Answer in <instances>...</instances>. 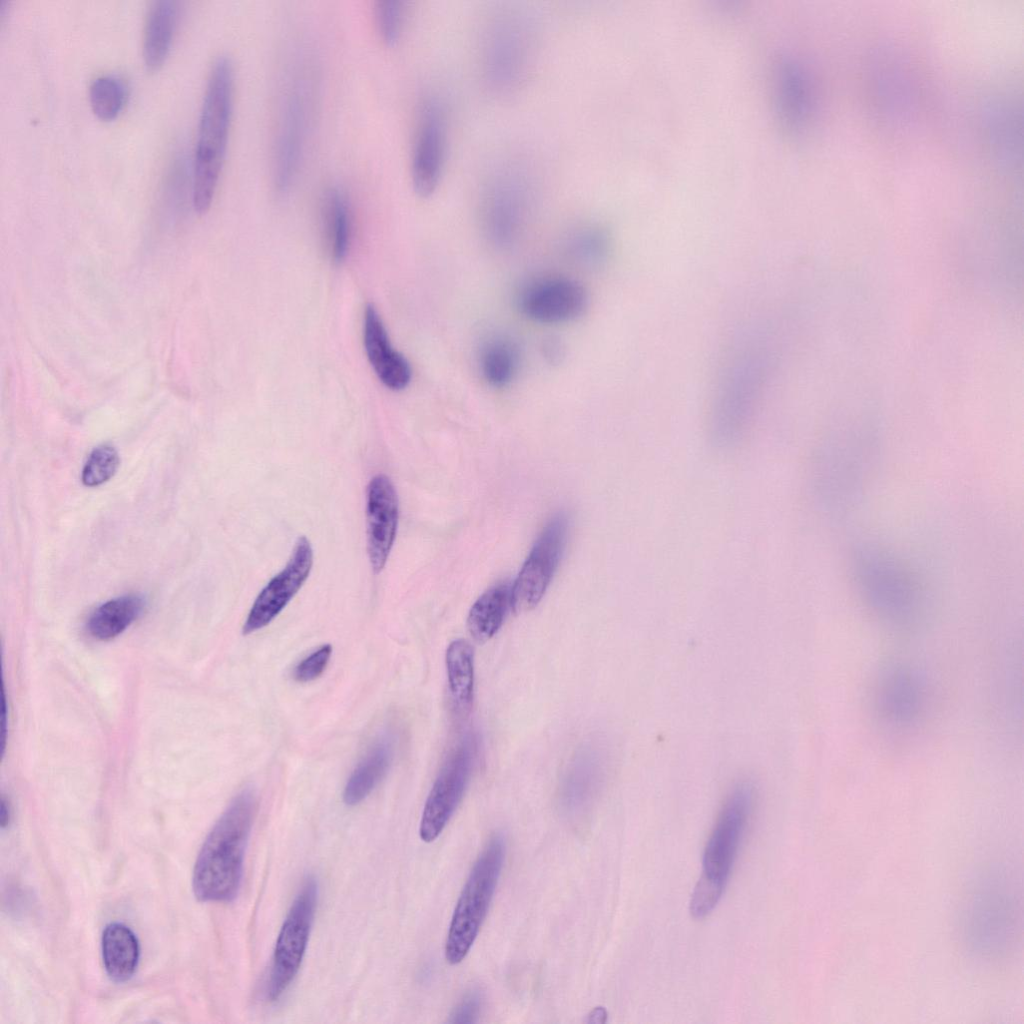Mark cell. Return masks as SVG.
<instances>
[{
    "mask_svg": "<svg viewBox=\"0 0 1024 1024\" xmlns=\"http://www.w3.org/2000/svg\"><path fill=\"white\" fill-rule=\"evenodd\" d=\"M256 811V795L246 788L233 798L208 833L193 869L192 888L199 901L229 902L237 896Z\"/></svg>",
    "mask_w": 1024,
    "mask_h": 1024,
    "instance_id": "obj_1",
    "label": "cell"
},
{
    "mask_svg": "<svg viewBox=\"0 0 1024 1024\" xmlns=\"http://www.w3.org/2000/svg\"><path fill=\"white\" fill-rule=\"evenodd\" d=\"M234 68L227 56L210 70L203 97L194 155V209L206 213L213 202L225 161L233 111Z\"/></svg>",
    "mask_w": 1024,
    "mask_h": 1024,
    "instance_id": "obj_2",
    "label": "cell"
},
{
    "mask_svg": "<svg viewBox=\"0 0 1024 1024\" xmlns=\"http://www.w3.org/2000/svg\"><path fill=\"white\" fill-rule=\"evenodd\" d=\"M765 366L763 354L748 349L725 367L709 416L708 437L714 448L730 450L746 436L757 411Z\"/></svg>",
    "mask_w": 1024,
    "mask_h": 1024,
    "instance_id": "obj_3",
    "label": "cell"
},
{
    "mask_svg": "<svg viewBox=\"0 0 1024 1024\" xmlns=\"http://www.w3.org/2000/svg\"><path fill=\"white\" fill-rule=\"evenodd\" d=\"M296 63L288 71L279 101L274 152L273 185L283 195L293 186L305 149L314 96L310 69Z\"/></svg>",
    "mask_w": 1024,
    "mask_h": 1024,
    "instance_id": "obj_4",
    "label": "cell"
},
{
    "mask_svg": "<svg viewBox=\"0 0 1024 1024\" xmlns=\"http://www.w3.org/2000/svg\"><path fill=\"white\" fill-rule=\"evenodd\" d=\"M505 839L494 834L474 863L449 925L445 958L451 965L472 948L493 899L505 858Z\"/></svg>",
    "mask_w": 1024,
    "mask_h": 1024,
    "instance_id": "obj_5",
    "label": "cell"
},
{
    "mask_svg": "<svg viewBox=\"0 0 1024 1024\" xmlns=\"http://www.w3.org/2000/svg\"><path fill=\"white\" fill-rule=\"evenodd\" d=\"M854 576L866 601L886 620L906 624L918 611V591L909 573L886 551L863 547L854 557Z\"/></svg>",
    "mask_w": 1024,
    "mask_h": 1024,
    "instance_id": "obj_6",
    "label": "cell"
},
{
    "mask_svg": "<svg viewBox=\"0 0 1024 1024\" xmlns=\"http://www.w3.org/2000/svg\"><path fill=\"white\" fill-rule=\"evenodd\" d=\"M317 881L307 876L278 934L267 983V998L278 1000L297 975L304 958L314 920Z\"/></svg>",
    "mask_w": 1024,
    "mask_h": 1024,
    "instance_id": "obj_7",
    "label": "cell"
},
{
    "mask_svg": "<svg viewBox=\"0 0 1024 1024\" xmlns=\"http://www.w3.org/2000/svg\"><path fill=\"white\" fill-rule=\"evenodd\" d=\"M755 796V787L749 781H740L731 788L705 847L701 879L725 888Z\"/></svg>",
    "mask_w": 1024,
    "mask_h": 1024,
    "instance_id": "obj_8",
    "label": "cell"
},
{
    "mask_svg": "<svg viewBox=\"0 0 1024 1024\" xmlns=\"http://www.w3.org/2000/svg\"><path fill=\"white\" fill-rule=\"evenodd\" d=\"M476 749L475 737L467 735L443 764L421 815L419 836L422 841L436 840L454 814L469 782Z\"/></svg>",
    "mask_w": 1024,
    "mask_h": 1024,
    "instance_id": "obj_9",
    "label": "cell"
},
{
    "mask_svg": "<svg viewBox=\"0 0 1024 1024\" xmlns=\"http://www.w3.org/2000/svg\"><path fill=\"white\" fill-rule=\"evenodd\" d=\"M447 116L436 96H427L418 112L412 147L411 180L417 195L428 197L437 189L446 157Z\"/></svg>",
    "mask_w": 1024,
    "mask_h": 1024,
    "instance_id": "obj_10",
    "label": "cell"
},
{
    "mask_svg": "<svg viewBox=\"0 0 1024 1024\" xmlns=\"http://www.w3.org/2000/svg\"><path fill=\"white\" fill-rule=\"evenodd\" d=\"M522 20L505 16L494 20L483 41V68L489 85L499 92L518 86L528 57V35Z\"/></svg>",
    "mask_w": 1024,
    "mask_h": 1024,
    "instance_id": "obj_11",
    "label": "cell"
},
{
    "mask_svg": "<svg viewBox=\"0 0 1024 1024\" xmlns=\"http://www.w3.org/2000/svg\"><path fill=\"white\" fill-rule=\"evenodd\" d=\"M567 520L555 516L543 529L517 578L512 582V609L526 612L538 605L559 565L566 541Z\"/></svg>",
    "mask_w": 1024,
    "mask_h": 1024,
    "instance_id": "obj_12",
    "label": "cell"
},
{
    "mask_svg": "<svg viewBox=\"0 0 1024 1024\" xmlns=\"http://www.w3.org/2000/svg\"><path fill=\"white\" fill-rule=\"evenodd\" d=\"M312 564L313 550L310 541L301 536L297 539L285 567L266 584L255 599L243 625L244 635L264 628L278 616L308 578Z\"/></svg>",
    "mask_w": 1024,
    "mask_h": 1024,
    "instance_id": "obj_13",
    "label": "cell"
},
{
    "mask_svg": "<svg viewBox=\"0 0 1024 1024\" xmlns=\"http://www.w3.org/2000/svg\"><path fill=\"white\" fill-rule=\"evenodd\" d=\"M519 307L528 318L546 324L564 323L581 316L588 294L578 281L564 276L534 280L520 293Z\"/></svg>",
    "mask_w": 1024,
    "mask_h": 1024,
    "instance_id": "obj_14",
    "label": "cell"
},
{
    "mask_svg": "<svg viewBox=\"0 0 1024 1024\" xmlns=\"http://www.w3.org/2000/svg\"><path fill=\"white\" fill-rule=\"evenodd\" d=\"M531 197L527 175L518 167H502L489 177L483 191L484 216L498 234L513 232L521 223Z\"/></svg>",
    "mask_w": 1024,
    "mask_h": 1024,
    "instance_id": "obj_15",
    "label": "cell"
},
{
    "mask_svg": "<svg viewBox=\"0 0 1024 1024\" xmlns=\"http://www.w3.org/2000/svg\"><path fill=\"white\" fill-rule=\"evenodd\" d=\"M398 497L391 480L375 475L366 492L367 551L372 570L380 573L393 546L398 525Z\"/></svg>",
    "mask_w": 1024,
    "mask_h": 1024,
    "instance_id": "obj_16",
    "label": "cell"
},
{
    "mask_svg": "<svg viewBox=\"0 0 1024 1024\" xmlns=\"http://www.w3.org/2000/svg\"><path fill=\"white\" fill-rule=\"evenodd\" d=\"M363 342L368 360L379 380L389 389H405L412 377L407 359L389 341L383 321L373 304L364 314Z\"/></svg>",
    "mask_w": 1024,
    "mask_h": 1024,
    "instance_id": "obj_17",
    "label": "cell"
},
{
    "mask_svg": "<svg viewBox=\"0 0 1024 1024\" xmlns=\"http://www.w3.org/2000/svg\"><path fill=\"white\" fill-rule=\"evenodd\" d=\"M606 772L605 754L598 746L581 748L567 766L562 781V800L566 808L582 809L598 792Z\"/></svg>",
    "mask_w": 1024,
    "mask_h": 1024,
    "instance_id": "obj_18",
    "label": "cell"
},
{
    "mask_svg": "<svg viewBox=\"0 0 1024 1024\" xmlns=\"http://www.w3.org/2000/svg\"><path fill=\"white\" fill-rule=\"evenodd\" d=\"M178 4L171 0L151 3L144 26L142 55L145 68L156 72L164 65L172 46Z\"/></svg>",
    "mask_w": 1024,
    "mask_h": 1024,
    "instance_id": "obj_19",
    "label": "cell"
},
{
    "mask_svg": "<svg viewBox=\"0 0 1024 1024\" xmlns=\"http://www.w3.org/2000/svg\"><path fill=\"white\" fill-rule=\"evenodd\" d=\"M102 959L107 975L115 982H125L134 975L140 957L139 942L125 924H108L101 939Z\"/></svg>",
    "mask_w": 1024,
    "mask_h": 1024,
    "instance_id": "obj_20",
    "label": "cell"
},
{
    "mask_svg": "<svg viewBox=\"0 0 1024 1024\" xmlns=\"http://www.w3.org/2000/svg\"><path fill=\"white\" fill-rule=\"evenodd\" d=\"M512 609V583L504 581L485 591L472 605L467 617V629L473 640L483 644L502 626Z\"/></svg>",
    "mask_w": 1024,
    "mask_h": 1024,
    "instance_id": "obj_21",
    "label": "cell"
},
{
    "mask_svg": "<svg viewBox=\"0 0 1024 1024\" xmlns=\"http://www.w3.org/2000/svg\"><path fill=\"white\" fill-rule=\"evenodd\" d=\"M145 605L143 596L135 593L110 599L92 612L87 621V630L97 640H111L140 617Z\"/></svg>",
    "mask_w": 1024,
    "mask_h": 1024,
    "instance_id": "obj_22",
    "label": "cell"
},
{
    "mask_svg": "<svg viewBox=\"0 0 1024 1024\" xmlns=\"http://www.w3.org/2000/svg\"><path fill=\"white\" fill-rule=\"evenodd\" d=\"M392 757L391 740L382 738L352 771L344 787V803L353 806L363 801L386 775Z\"/></svg>",
    "mask_w": 1024,
    "mask_h": 1024,
    "instance_id": "obj_23",
    "label": "cell"
},
{
    "mask_svg": "<svg viewBox=\"0 0 1024 1024\" xmlns=\"http://www.w3.org/2000/svg\"><path fill=\"white\" fill-rule=\"evenodd\" d=\"M445 663L448 685L455 706L469 710L474 692V653L464 639L453 640L447 647Z\"/></svg>",
    "mask_w": 1024,
    "mask_h": 1024,
    "instance_id": "obj_24",
    "label": "cell"
},
{
    "mask_svg": "<svg viewBox=\"0 0 1024 1024\" xmlns=\"http://www.w3.org/2000/svg\"><path fill=\"white\" fill-rule=\"evenodd\" d=\"M326 230L334 262H342L348 253L351 236V214L345 193L331 188L325 202Z\"/></svg>",
    "mask_w": 1024,
    "mask_h": 1024,
    "instance_id": "obj_25",
    "label": "cell"
},
{
    "mask_svg": "<svg viewBox=\"0 0 1024 1024\" xmlns=\"http://www.w3.org/2000/svg\"><path fill=\"white\" fill-rule=\"evenodd\" d=\"M518 364V351L509 340L494 338L481 349V373L492 386L503 387L509 384L517 372Z\"/></svg>",
    "mask_w": 1024,
    "mask_h": 1024,
    "instance_id": "obj_26",
    "label": "cell"
},
{
    "mask_svg": "<svg viewBox=\"0 0 1024 1024\" xmlns=\"http://www.w3.org/2000/svg\"><path fill=\"white\" fill-rule=\"evenodd\" d=\"M127 101V86L115 75H103L90 85L89 102L94 115L101 121L115 120Z\"/></svg>",
    "mask_w": 1024,
    "mask_h": 1024,
    "instance_id": "obj_27",
    "label": "cell"
},
{
    "mask_svg": "<svg viewBox=\"0 0 1024 1024\" xmlns=\"http://www.w3.org/2000/svg\"><path fill=\"white\" fill-rule=\"evenodd\" d=\"M983 898L975 901L972 921L977 922V930H984L980 937L1005 936L1011 921L1010 901L1003 892L987 891Z\"/></svg>",
    "mask_w": 1024,
    "mask_h": 1024,
    "instance_id": "obj_28",
    "label": "cell"
},
{
    "mask_svg": "<svg viewBox=\"0 0 1024 1024\" xmlns=\"http://www.w3.org/2000/svg\"><path fill=\"white\" fill-rule=\"evenodd\" d=\"M914 682L903 674H893L883 689V702L889 714L896 720H905L913 714L918 696Z\"/></svg>",
    "mask_w": 1024,
    "mask_h": 1024,
    "instance_id": "obj_29",
    "label": "cell"
},
{
    "mask_svg": "<svg viewBox=\"0 0 1024 1024\" xmlns=\"http://www.w3.org/2000/svg\"><path fill=\"white\" fill-rule=\"evenodd\" d=\"M120 463L117 450L109 445L102 444L95 447L89 454L81 473V481L87 487H97L116 473Z\"/></svg>",
    "mask_w": 1024,
    "mask_h": 1024,
    "instance_id": "obj_30",
    "label": "cell"
},
{
    "mask_svg": "<svg viewBox=\"0 0 1024 1024\" xmlns=\"http://www.w3.org/2000/svg\"><path fill=\"white\" fill-rule=\"evenodd\" d=\"M374 18L380 38L387 44H395L402 33L405 21V4L396 0L377 1Z\"/></svg>",
    "mask_w": 1024,
    "mask_h": 1024,
    "instance_id": "obj_31",
    "label": "cell"
},
{
    "mask_svg": "<svg viewBox=\"0 0 1024 1024\" xmlns=\"http://www.w3.org/2000/svg\"><path fill=\"white\" fill-rule=\"evenodd\" d=\"M332 655V646L325 644L302 659L294 668L293 678L300 683L311 682L325 671Z\"/></svg>",
    "mask_w": 1024,
    "mask_h": 1024,
    "instance_id": "obj_32",
    "label": "cell"
},
{
    "mask_svg": "<svg viewBox=\"0 0 1024 1024\" xmlns=\"http://www.w3.org/2000/svg\"><path fill=\"white\" fill-rule=\"evenodd\" d=\"M483 1006V995L478 989H471L459 1001L449 1015L450 1023H474L478 1021Z\"/></svg>",
    "mask_w": 1024,
    "mask_h": 1024,
    "instance_id": "obj_33",
    "label": "cell"
},
{
    "mask_svg": "<svg viewBox=\"0 0 1024 1024\" xmlns=\"http://www.w3.org/2000/svg\"><path fill=\"white\" fill-rule=\"evenodd\" d=\"M0 815H1V818H0L1 827L5 828L10 823L11 813H10V808H9L8 802L6 801L4 796H2V798H1V812H0Z\"/></svg>",
    "mask_w": 1024,
    "mask_h": 1024,
    "instance_id": "obj_34",
    "label": "cell"
},
{
    "mask_svg": "<svg viewBox=\"0 0 1024 1024\" xmlns=\"http://www.w3.org/2000/svg\"><path fill=\"white\" fill-rule=\"evenodd\" d=\"M607 1013L604 1008L598 1007L594 1009L589 1015V1022L603 1023L605 1022Z\"/></svg>",
    "mask_w": 1024,
    "mask_h": 1024,
    "instance_id": "obj_35",
    "label": "cell"
}]
</instances>
